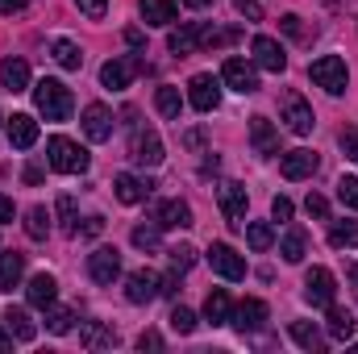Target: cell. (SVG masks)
<instances>
[{"label":"cell","mask_w":358,"mask_h":354,"mask_svg":"<svg viewBox=\"0 0 358 354\" xmlns=\"http://www.w3.org/2000/svg\"><path fill=\"white\" fill-rule=\"evenodd\" d=\"M46 163H50L55 171H63V176H80V171H88V150H84L80 142L55 134V138L46 142Z\"/></svg>","instance_id":"obj_1"},{"label":"cell","mask_w":358,"mask_h":354,"mask_svg":"<svg viewBox=\"0 0 358 354\" xmlns=\"http://www.w3.org/2000/svg\"><path fill=\"white\" fill-rule=\"evenodd\" d=\"M34 104L46 121H67L71 117V92L59 80H38L34 84Z\"/></svg>","instance_id":"obj_2"},{"label":"cell","mask_w":358,"mask_h":354,"mask_svg":"<svg viewBox=\"0 0 358 354\" xmlns=\"http://www.w3.org/2000/svg\"><path fill=\"white\" fill-rule=\"evenodd\" d=\"M308 76H313L317 88H325L329 96H342L346 84H350V71H346V63H342L338 55H321V59L308 67Z\"/></svg>","instance_id":"obj_3"},{"label":"cell","mask_w":358,"mask_h":354,"mask_svg":"<svg viewBox=\"0 0 358 354\" xmlns=\"http://www.w3.org/2000/svg\"><path fill=\"white\" fill-rule=\"evenodd\" d=\"M129 159H134V163H142V167H159V163H163V138H159L150 125H134Z\"/></svg>","instance_id":"obj_4"},{"label":"cell","mask_w":358,"mask_h":354,"mask_svg":"<svg viewBox=\"0 0 358 354\" xmlns=\"http://www.w3.org/2000/svg\"><path fill=\"white\" fill-rule=\"evenodd\" d=\"M138 71H142V59H134V55H121V59H108L104 67H100V84L113 92L129 88L134 80H138Z\"/></svg>","instance_id":"obj_5"},{"label":"cell","mask_w":358,"mask_h":354,"mask_svg":"<svg viewBox=\"0 0 358 354\" xmlns=\"http://www.w3.org/2000/svg\"><path fill=\"white\" fill-rule=\"evenodd\" d=\"M283 121H287V129L292 134H313V125H317V117H313V108H308V100L300 96V92H283Z\"/></svg>","instance_id":"obj_6"},{"label":"cell","mask_w":358,"mask_h":354,"mask_svg":"<svg viewBox=\"0 0 358 354\" xmlns=\"http://www.w3.org/2000/svg\"><path fill=\"white\" fill-rule=\"evenodd\" d=\"M159 288H163V275L150 271V267H142V271H134V275L125 279V300H129V304H150V300L159 296Z\"/></svg>","instance_id":"obj_7"},{"label":"cell","mask_w":358,"mask_h":354,"mask_svg":"<svg viewBox=\"0 0 358 354\" xmlns=\"http://www.w3.org/2000/svg\"><path fill=\"white\" fill-rule=\"evenodd\" d=\"M334 271H325V267H313L308 275H304V300L313 304V309H329L334 304Z\"/></svg>","instance_id":"obj_8"},{"label":"cell","mask_w":358,"mask_h":354,"mask_svg":"<svg viewBox=\"0 0 358 354\" xmlns=\"http://www.w3.org/2000/svg\"><path fill=\"white\" fill-rule=\"evenodd\" d=\"M208 263H213V271L221 275V279H246V259L234 250V246H225V242H213L208 246Z\"/></svg>","instance_id":"obj_9"},{"label":"cell","mask_w":358,"mask_h":354,"mask_svg":"<svg viewBox=\"0 0 358 354\" xmlns=\"http://www.w3.org/2000/svg\"><path fill=\"white\" fill-rule=\"evenodd\" d=\"M88 275L100 288H108V283L121 275V255H117V246H96L88 255Z\"/></svg>","instance_id":"obj_10"},{"label":"cell","mask_w":358,"mask_h":354,"mask_svg":"<svg viewBox=\"0 0 358 354\" xmlns=\"http://www.w3.org/2000/svg\"><path fill=\"white\" fill-rule=\"evenodd\" d=\"M217 200H221V213H225V221L229 225H246V187L242 183H221L217 187Z\"/></svg>","instance_id":"obj_11"},{"label":"cell","mask_w":358,"mask_h":354,"mask_svg":"<svg viewBox=\"0 0 358 354\" xmlns=\"http://www.w3.org/2000/svg\"><path fill=\"white\" fill-rule=\"evenodd\" d=\"M221 80H225L234 92H242V96L259 92V71H255L246 59H225V67H221Z\"/></svg>","instance_id":"obj_12"},{"label":"cell","mask_w":358,"mask_h":354,"mask_svg":"<svg viewBox=\"0 0 358 354\" xmlns=\"http://www.w3.org/2000/svg\"><path fill=\"white\" fill-rule=\"evenodd\" d=\"M187 100H192L196 113H213V108L221 104V84H217L213 76H192V84H187Z\"/></svg>","instance_id":"obj_13"},{"label":"cell","mask_w":358,"mask_h":354,"mask_svg":"<svg viewBox=\"0 0 358 354\" xmlns=\"http://www.w3.org/2000/svg\"><path fill=\"white\" fill-rule=\"evenodd\" d=\"M317 167H321L317 150H287V155H279V171H283V179H308Z\"/></svg>","instance_id":"obj_14"},{"label":"cell","mask_w":358,"mask_h":354,"mask_svg":"<svg viewBox=\"0 0 358 354\" xmlns=\"http://www.w3.org/2000/svg\"><path fill=\"white\" fill-rule=\"evenodd\" d=\"M250 50H255V63H259L263 71H275V76H279V71L287 67V55H283V46H279L275 38H267V34H259V38L250 42Z\"/></svg>","instance_id":"obj_15"},{"label":"cell","mask_w":358,"mask_h":354,"mask_svg":"<svg viewBox=\"0 0 358 354\" xmlns=\"http://www.w3.org/2000/svg\"><path fill=\"white\" fill-rule=\"evenodd\" d=\"M113 108L108 104H88L84 108V134H88L92 142H108L113 138Z\"/></svg>","instance_id":"obj_16"},{"label":"cell","mask_w":358,"mask_h":354,"mask_svg":"<svg viewBox=\"0 0 358 354\" xmlns=\"http://www.w3.org/2000/svg\"><path fill=\"white\" fill-rule=\"evenodd\" d=\"M229 321H234V330H238V334H255V330H263V325H267V304L250 296V300H242V304H238V313H234Z\"/></svg>","instance_id":"obj_17"},{"label":"cell","mask_w":358,"mask_h":354,"mask_svg":"<svg viewBox=\"0 0 358 354\" xmlns=\"http://www.w3.org/2000/svg\"><path fill=\"white\" fill-rule=\"evenodd\" d=\"M138 13H142L146 25H159V29L176 25V17H179L176 0H138Z\"/></svg>","instance_id":"obj_18"},{"label":"cell","mask_w":358,"mask_h":354,"mask_svg":"<svg viewBox=\"0 0 358 354\" xmlns=\"http://www.w3.org/2000/svg\"><path fill=\"white\" fill-rule=\"evenodd\" d=\"M8 142H13L17 150H29V146L38 142V121H34L29 113H13V117H8Z\"/></svg>","instance_id":"obj_19"},{"label":"cell","mask_w":358,"mask_h":354,"mask_svg":"<svg viewBox=\"0 0 358 354\" xmlns=\"http://www.w3.org/2000/svg\"><path fill=\"white\" fill-rule=\"evenodd\" d=\"M155 221H159L163 229H187V225H196V221H192V204H183V200H167V204H159Z\"/></svg>","instance_id":"obj_20"},{"label":"cell","mask_w":358,"mask_h":354,"mask_svg":"<svg viewBox=\"0 0 358 354\" xmlns=\"http://www.w3.org/2000/svg\"><path fill=\"white\" fill-rule=\"evenodd\" d=\"M113 187H117V200H121V204H142L155 183H150V179H138V176H117Z\"/></svg>","instance_id":"obj_21"},{"label":"cell","mask_w":358,"mask_h":354,"mask_svg":"<svg viewBox=\"0 0 358 354\" xmlns=\"http://www.w3.org/2000/svg\"><path fill=\"white\" fill-rule=\"evenodd\" d=\"M25 296H29V304L34 309H50L55 304V296H59V283H55V275H34L29 279V288H25Z\"/></svg>","instance_id":"obj_22"},{"label":"cell","mask_w":358,"mask_h":354,"mask_svg":"<svg viewBox=\"0 0 358 354\" xmlns=\"http://www.w3.org/2000/svg\"><path fill=\"white\" fill-rule=\"evenodd\" d=\"M0 325H4V330H8V338H17V342H34V338H38V325L29 321V313H25V309H8Z\"/></svg>","instance_id":"obj_23"},{"label":"cell","mask_w":358,"mask_h":354,"mask_svg":"<svg viewBox=\"0 0 358 354\" xmlns=\"http://www.w3.org/2000/svg\"><path fill=\"white\" fill-rule=\"evenodd\" d=\"M250 142H255L259 155H275L279 150V134H275V125L267 117H250Z\"/></svg>","instance_id":"obj_24"},{"label":"cell","mask_w":358,"mask_h":354,"mask_svg":"<svg viewBox=\"0 0 358 354\" xmlns=\"http://www.w3.org/2000/svg\"><path fill=\"white\" fill-rule=\"evenodd\" d=\"M0 84L8 92H25L29 88V63L25 59H4L0 63Z\"/></svg>","instance_id":"obj_25"},{"label":"cell","mask_w":358,"mask_h":354,"mask_svg":"<svg viewBox=\"0 0 358 354\" xmlns=\"http://www.w3.org/2000/svg\"><path fill=\"white\" fill-rule=\"evenodd\" d=\"M21 275H25V255L4 250V255H0V292H13V288L21 283Z\"/></svg>","instance_id":"obj_26"},{"label":"cell","mask_w":358,"mask_h":354,"mask_svg":"<svg viewBox=\"0 0 358 354\" xmlns=\"http://www.w3.org/2000/svg\"><path fill=\"white\" fill-rule=\"evenodd\" d=\"M50 55H55V63H59L63 71H80V67H84V55H80V46H76L71 38H55V42H50Z\"/></svg>","instance_id":"obj_27"},{"label":"cell","mask_w":358,"mask_h":354,"mask_svg":"<svg viewBox=\"0 0 358 354\" xmlns=\"http://www.w3.org/2000/svg\"><path fill=\"white\" fill-rule=\"evenodd\" d=\"M204 317H208L213 325H225V321L234 317V304H229V292H225V288H213V292H208V300H204Z\"/></svg>","instance_id":"obj_28"},{"label":"cell","mask_w":358,"mask_h":354,"mask_svg":"<svg viewBox=\"0 0 358 354\" xmlns=\"http://www.w3.org/2000/svg\"><path fill=\"white\" fill-rule=\"evenodd\" d=\"M80 342H84L88 351H108V346H117V334H113L104 321H88V325L80 330Z\"/></svg>","instance_id":"obj_29"},{"label":"cell","mask_w":358,"mask_h":354,"mask_svg":"<svg viewBox=\"0 0 358 354\" xmlns=\"http://www.w3.org/2000/svg\"><path fill=\"white\" fill-rule=\"evenodd\" d=\"M355 330H358L355 313H346V309H334V304H329V338H334V342H350V338H355Z\"/></svg>","instance_id":"obj_30"},{"label":"cell","mask_w":358,"mask_h":354,"mask_svg":"<svg viewBox=\"0 0 358 354\" xmlns=\"http://www.w3.org/2000/svg\"><path fill=\"white\" fill-rule=\"evenodd\" d=\"M155 108H159L167 121H179V113H183V96H179V88L163 84V88L155 92Z\"/></svg>","instance_id":"obj_31"},{"label":"cell","mask_w":358,"mask_h":354,"mask_svg":"<svg viewBox=\"0 0 358 354\" xmlns=\"http://www.w3.org/2000/svg\"><path fill=\"white\" fill-rule=\"evenodd\" d=\"M304 250H308L304 229H287V234H283V242H279V255H283L287 263H300V259H304Z\"/></svg>","instance_id":"obj_32"},{"label":"cell","mask_w":358,"mask_h":354,"mask_svg":"<svg viewBox=\"0 0 358 354\" xmlns=\"http://www.w3.org/2000/svg\"><path fill=\"white\" fill-rule=\"evenodd\" d=\"M292 338L304 346V351H325V338L313 321H292Z\"/></svg>","instance_id":"obj_33"},{"label":"cell","mask_w":358,"mask_h":354,"mask_svg":"<svg viewBox=\"0 0 358 354\" xmlns=\"http://www.w3.org/2000/svg\"><path fill=\"white\" fill-rule=\"evenodd\" d=\"M167 46H171V55H179V59H187L196 46H200V34H196V25H183V29H176L171 38H167Z\"/></svg>","instance_id":"obj_34"},{"label":"cell","mask_w":358,"mask_h":354,"mask_svg":"<svg viewBox=\"0 0 358 354\" xmlns=\"http://www.w3.org/2000/svg\"><path fill=\"white\" fill-rule=\"evenodd\" d=\"M246 242H250V250H271L275 246V229H271L267 221H246Z\"/></svg>","instance_id":"obj_35"},{"label":"cell","mask_w":358,"mask_h":354,"mask_svg":"<svg viewBox=\"0 0 358 354\" xmlns=\"http://www.w3.org/2000/svg\"><path fill=\"white\" fill-rule=\"evenodd\" d=\"M25 234H29L34 242H42V238L50 234V213H46L42 204H34V208L25 213Z\"/></svg>","instance_id":"obj_36"},{"label":"cell","mask_w":358,"mask_h":354,"mask_svg":"<svg viewBox=\"0 0 358 354\" xmlns=\"http://www.w3.org/2000/svg\"><path fill=\"white\" fill-rule=\"evenodd\" d=\"M159 234H163V225H159V221H146V225H134L129 242H134L138 250H159Z\"/></svg>","instance_id":"obj_37"},{"label":"cell","mask_w":358,"mask_h":354,"mask_svg":"<svg viewBox=\"0 0 358 354\" xmlns=\"http://www.w3.org/2000/svg\"><path fill=\"white\" fill-rule=\"evenodd\" d=\"M329 246H338V250L358 246V221H334V229H329Z\"/></svg>","instance_id":"obj_38"},{"label":"cell","mask_w":358,"mask_h":354,"mask_svg":"<svg viewBox=\"0 0 358 354\" xmlns=\"http://www.w3.org/2000/svg\"><path fill=\"white\" fill-rule=\"evenodd\" d=\"M71 325H76V313L71 309H46V330L50 334H71Z\"/></svg>","instance_id":"obj_39"},{"label":"cell","mask_w":358,"mask_h":354,"mask_svg":"<svg viewBox=\"0 0 358 354\" xmlns=\"http://www.w3.org/2000/svg\"><path fill=\"white\" fill-rule=\"evenodd\" d=\"M167 259H171V271H179V275H183V271H192V263H196V250H192L187 242H179V246H171V250H167Z\"/></svg>","instance_id":"obj_40"},{"label":"cell","mask_w":358,"mask_h":354,"mask_svg":"<svg viewBox=\"0 0 358 354\" xmlns=\"http://www.w3.org/2000/svg\"><path fill=\"white\" fill-rule=\"evenodd\" d=\"M338 200L358 213V176H342L338 179Z\"/></svg>","instance_id":"obj_41"},{"label":"cell","mask_w":358,"mask_h":354,"mask_svg":"<svg viewBox=\"0 0 358 354\" xmlns=\"http://www.w3.org/2000/svg\"><path fill=\"white\" fill-rule=\"evenodd\" d=\"M167 321H171V330H176V334H192V330H196V313H192V309H183V304L171 309V317H167Z\"/></svg>","instance_id":"obj_42"},{"label":"cell","mask_w":358,"mask_h":354,"mask_svg":"<svg viewBox=\"0 0 358 354\" xmlns=\"http://www.w3.org/2000/svg\"><path fill=\"white\" fill-rule=\"evenodd\" d=\"M59 217H63V229H67V234H80V221H76V200H71V196H59Z\"/></svg>","instance_id":"obj_43"},{"label":"cell","mask_w":358,"mask_h":354,"mask_svg":"<svg viewBox=\"0 0 358 354\" xmlns=\"http://www.w3.org/2000/svg\"><path fill=\"white\" fill-rule=\"evenodd\" d=\"M76 8H80L84 17H92V21H100V17L108 13V0H76Z\"/></svg>","instance_id":"obj_44"},{"label":"cell","mask_w":358,"mask_h":354,"mask_svg":"<svg viewBox=\"0 0 358 354\" xmlns=\"http://www.w3.org/2000/svg\"><path fill=\"white\" fill-rule=\"evenodd\" d=\"M338 142H342L346 159H355V163H358V129H355V125H350V129H342V134H338Z\"/></svg>","instance_id":"obj_45"},{"label":"cell","mask_w":358,"mask_h":354,"mask_svg":"<svg viewBox=\"0 0 358 354\" xmlns=\"http://www.w3.org/2000/svg\"><path fill=\"white\" fill-rule=\"evenodd\" d=\"M304 208H308V217H321V221L329 217V200H325V196H317V192L304 200Z\"/></svg>","instance_id":"obj_46"},{"label":"cell","mask_w":358,"mask_h":354,"mask_svg":"<svg viewBox=\"0 0 358 354\" xmlns=\"http://www.w3.org/2000/svg\"><path fill=\"white\" fill-rule=\"evenodd\" d=\"M234 8H238L246 21H263V4H259V0H234Z\"/></svg>","instance_id":"obj_47"},{"label":"cell","mask_w":358,"mask_h":354,"mask_svg":"<svg viewBox=\"0 0 358 354\" xmlns=\"http://www.w3.org/2000/svg\"><path fill=\"white\" fill-rule=\"evenodd\" d=\"M271 217H275V221H292V200H287V196H275V200H271Z\"/></svg>","instance_id":"obj_48"},{"label":"cell","mask_w":358,"mask_h":354,"mask_svg":"<svg viewBox=\"0 0 358 354\" xmlns=\"http://www.w3.org/2000/svg\"><path fill=\"white\" fill-rule=\"evenodd\" d=\"M279 25H283V34H292V38H304V25H300V17H296V13H287Z\"/></svg>","instance_id":"obj_49"},{"label":"cell","mask_w":358,"mask_h":354,"mask_svg":"<svg viewBox=\"0 0 358 354\" xmlns=\"http://www.w3.org/2000/svg\"><path fill=\"white\" fill-rule=\"evenodd\" d=\"M159 346H163V338H159L155 330H146V334L138 338V351H159Z\"/></svg>","instance_id":"obj_50"},{"label":"cell","mask_w":358,"mask_h":354,"mask_svg":"<svg viewBox=\"0 0 358 354\" xmlns=\"http://www.w3.org/2000/svg\"><path fill=\"white\" fill-rule=\"evenodd\" d=\"M179 292V271H171V275H163V288H159V296H176Z\"/></svg>","instance_id":"obj_51"},{"label":"cell","mask_w":358,"mask_h":354,"mask_svg":"<svg viewBox=\"0 0 358 354\" xmlns=\"http://www.w3.org/2000/svg\"><path fill=\"white\" fill-rule=\"evenodd\" d=\"M100 229H104V217H88V221H84V229H80V234H84V238H96V234H100Z\"/></svg>","instance_id":"obj_52"},{"label":"cell","mask_w":358,"mask_h":354,"mask_svg":"<svg viewBox=\"0 0 358 354\" xmlns=\"http://www.w3.org/2000/svg\"><path fill=\"white\" fill-rule=\"evenodd\" d=\"M183 146H187V150H200V146H204V134H200V129L183 134Z\"/></svg>","instance_id":"obj_53"},{"label":"cell","mask_w":358,"mask_h":354,"mask_svg":"<svg viewBox=\"0 0 358 354\" xmlns=\"http://www.w3.org/2000/svg\"><path fill=\"white\" fill-rule=\"evenodd\" d=\"M13 213H17V208H13V200H8V196H0V225H4V221H13Z\"/></svg>","instance_id":"obj_54"},{"label":"cell","mask_w":358,"mask_h":354,"mask_svg":"<svg viewBox=\"0 0 358 354\" xmlns=\"http://www.w3.org/2000/svg\"><path fill=\"white\" fill-rule=\"evenodd\" d=\"M125 42H129L134 50H142V42H146V38H142V29H125Z\"/></svg>","instance_id":"obj_55"},{"label":"cell","mask_w":358,"mask_h":354,"mask_svg":"<svg viewBox=\"0 0 358 354\" xmlns=\"http://www.w3.org/2000/svg\"><path fill=\"white\" fill-rule=\"evenodd\" d=\"M346 279H350V292H355V300H358V263L346 267Z\"/></svg>","instance_id":"obj_56"},{"label":"cell","mask_w":358,"mask_h":354,"mask_svg":"<svg viewBox=\"0 0 358 354\" xmlns=\"http://www.w3.org/2000/svg\"><path fill=\"white\" fill-rule=\"evenodd\" d=\"M25 4H29V0H0V8H4V13H21Z\"/></svg>","instance_id":"obj_57"},{"label":"cell","mask_w":358,"mask_h":354,"mask_svg":"<svg viewBox=\"0 0 358 354\" xmlns=\"http://www.w3.org/2000/svg\"><path fill=\"white\" fill-rule=\"evenodd\" d=\"M42 179V167H25V183H38Z\"/></svg>","instance_id":"obj_58"},{"label":"cell","mask_w":358,"mask_h":354,"mask_svg":"<svg viewBox=\"0 0 358 354\" xmlns=\"http://www.w3.org/2000/svg\"><path fill=\"white\" fill-rule=\"evenodd\" d=\"M8 346H13V338H8V330H4V334H0V351H8Z\"/></svg>","instance_id":"obj_59"},{"label":"cell","mask_w":358,"mask_h":354,"mask_svg":"<svg viewBox=\"0 0 358 354\" xmlns=\"http://www.w3.org/2000/svg\"><path fill=\"white\" fill-rule=\"evenodd\" d=\"M187 4H192V8H208L213 0H187Z\"/></svg>","instance_id":"obj_60"}]
</instances>
